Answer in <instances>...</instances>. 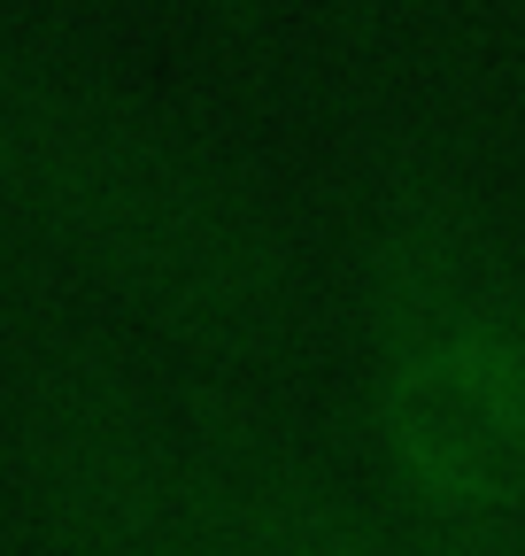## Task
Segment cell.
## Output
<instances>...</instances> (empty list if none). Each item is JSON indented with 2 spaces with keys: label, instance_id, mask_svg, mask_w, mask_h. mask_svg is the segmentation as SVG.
I'll return each instance as SVG.
<instances>
[{
  "label": "cell",
  "instance_id": "6da1fadb",
  "mask_svg": "<svg viewBox=\"0 0 525 556\" xmlns=\"http://www.w3.org/2000/svg\"><path fill=\"white\" fill-rule=\"evenodd\" d=\"M379 426L394 464L456 510L525 495V340L510 325L402 340L386 356Z\"/></svg>",
  "mask_w": 525,
  "mask_h": 556
}]
</instances>
